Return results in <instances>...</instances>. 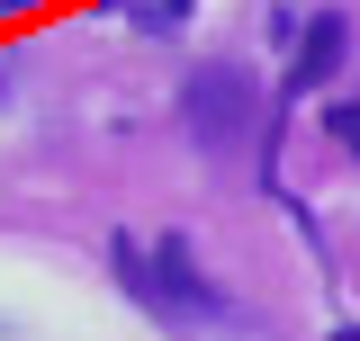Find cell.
<instances>
[{
    "instance_id": "6da1fadb",
    "label": "cell",
    "mask_w": 360,
    "mask_h": 341,
    "mask_svg": "<svg viewBox=\"0 0 360 341\" xmlns=\"http://www.w3.org/2000/svg\"><path fill=\"white\" fill-rule=\"evenodd\" d=\"M180 126H189L198 153H234V144H252V126H262V81L234 72V63H198V72L180 81Z\"/></svg>"
},
{
    "instance_id": "7a4b0ae2",
    "label": "cell",
    "mask_w": 360,
    "mask_h": 341,
    "mask_svg": "<svg viewBox=\"0 0 360 341\" xmlns=\"http://www.w3.org/2000/svg\"><path fill=\"white\" fill-rule=\"evenodd\" d=\"M342 54H352V27H342V9L307 18V36H297V54H288V90H297V99H307V90H324L333 72H342Z\"/></svg>"
},
{
    "instance_id": "3957f363",
    "label": "cell",
    "mask_w": 360,
    "mask_h": 341,
    "mask_svg": "<svg viewBox=\"0 0 360 341\" xmlns=\"http://www.w3.org/2000/svg\"><path fill=\"white\" fill-rule=\"evenodd\" d=\"M324 126H333V144H352V153H360V99H333Z\"/></svg>"
},
{
    "instance_id": "277c9868",
    "label": "cell",
    "mask_w": 360,
    "mask_h": 341,
    "mask_svg": "<svg viewBox=\"0 0 360 341\" xmlns=\"http://www.w3.org/2000/svg\"><path fill=\"white\" fill-rule=\"evenodd\" d=\"M180 9H189V0H153V27H172V18H180Z\"/></svg>"
},
{
    "instance_id": "5b68a950",
    "label": "cell",
    "mask_w": 360,
    "mask_h": 341,
    "mask_svg": "<svg viewBox=\"0 0 360 341\" xmlns=\"http://www.w3.org/2000/svg\"><path fill=\"white\" fill-rule=\"evenodd\" d=\"M333 341H360V323H333Z\"/></svg>"
},
{
    "instance_id": "8992f818",
    "label": "cell",
    "mask_w": 360,
    "mask_h": 341,
    "mask_svg": "<svg viewBox=\"0 0 360 341\" xmlns=\"http://www.w3.org/2000/svg\"><path fill=\"white\" fill-rule=\"evenodd\" d=\"M0 9H27V0H0Z\"/></svg>"
}]
</instances>
